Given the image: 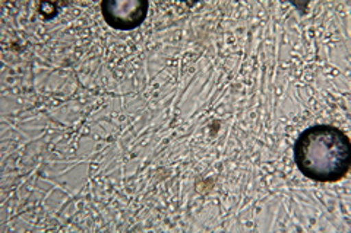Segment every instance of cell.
Listing matches in <instances>:
<instances>
[{"instance_id": "obj_1", "label": "cell", "mask_w": 351, "mask_h": 233, "mask_svg": "<svg viewBox=\"0 0 351 233\" xmlns=\"http://www.w3.org/2000/svg\"><path fill=\"white\" fill-rule=\"evenodd\" d=\"M294 161L299 171L317 182H337L348 174L351 144L344 131L317 124L306 128L295 140Z\"/></svg>"}, {"instance_id": "obj_2", "label": "cell", "mask_w": 351, "mask_h": 233, "mask_svg": "<svg viewBox=\"0 0 351 233\" xmlns=\"http://www.w3.org/2000/svg\"><path fill=\"white\" fill-rule=\"evenodd\" d=\"M107 24L122 31L135 29L145 20L149 3L147 0H104L100 5Z\"/></svg>"}]
</instances>
